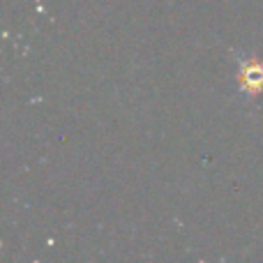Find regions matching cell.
Here are the masks:
<instances>
[{
  "label": "cell",
  "instance_id": "cell-1",
  "mask_svg": "<svg viewBox=\"0 0 263 263\" xmlns=\"http://www.w3.org/2000/svg\"><path fill=\"white\" fill-rule=\"evenodd\" d=\"M236 65H238V90L245 95V100H256L263 95V60L256 55H245L236 53Z\"/></svg>",
  "mask_w": 263,
  "mask_h": 263
}]
</instances>
